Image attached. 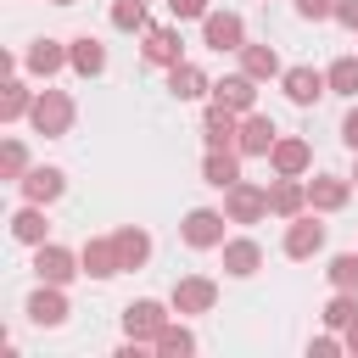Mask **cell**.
<instances>
[{"instance_id": "6da1fadb", "label": "cell", "mask_w": 358, "mask_h": 358, "mask_svg": "<svg viewBox=\"0 0 358 358\" xmlns=\"http://www.w3.org/2000/svg\"><path fill=\"white\" fill-rule=\"evenodd\" d=\"M168 319H173V302H157V296H134V302L123 308V336L151 347V341L162 336V324H168Z\"/></svg>"}, {"instance_id": "7a4b0ae2", "label": "cell", "mask_w": 358, "mask_h": 358, "mask_svg": "<svg viewBox=\"0 0 358 358\" xmlns=\"http://www.w3.org/2000/svg\"><path fill=\"white\" fill-rule=\"evenodd\" d=\"M28 123H34L45 140L67 134V129H73V95H67V90H39L34 106H28Z\"/></svg>"}, {"instance_id": "3957f363", "label": "cell", "mask_w": 358, "mask_h": 358, "mask_svg": "<svg viewBox=\"0 0 358 358\" xmlns=\"http://www.w3.org/2000/svg\"><path fill=\"white\" fill-rule=\"evenodd\" d=\"M224 224H229V213H218V207H190V213H185V224H179V235H185V246L213 252V246H224V241H229V235H224Z\"/></svg>"}, {"instance_id": "277c9868", "label": "cell", "mask_w": 358, "mask_h": 358, "mask_svg": "<svg viewBox=\"0 0 358 358\" xmlns=\"http://www.w3.org/2000/svg\"><path fill=\"white\" fill-rule=\"evenodd\" d=\"M224 213H229V224H257V218H268V185L235 179V185L224 190Z\"/></svg>"}, {"instance_id": "5b68a950", "label": "cell", "mask_w": 358, "mask_h": 358, "mask_svg": "<svg viewBox=\"0 0 358 358\" xmlns=\"http://www.w3.org/2000/svg\"><path fill=\"white\" fill-rule=\"evenodd\" d=\"M168 302H173V313H179V319H196V313H213V302H218V285H213L207 274H179Z\"/></svg>"}, {"instance_id": "8992f818", "label": "cell", "mask_w": 358, "mask_h": 358, "mask_svg": "<svg viewBox=\"0 0 358 358\" xmlns=\"http://www.w3.org/2000/svg\"><path fill=\"white\" fill-rule=\"evenodd\" d=\"M285 257H296V263H308L319 246H324V224H319V213L308 207V213H296V218H285Z\"/></svg>"}, {"instance_id": "52a82bcc", "label": "cell", "mask_w": 358, "mask_h": 358, "mask_svg": "<svg viewBox=\"0 0 358 358\" xmlns=\"http://www.w3.org/2000/svg\"><path fill=\"white\" fill-rule=\"evenodd\" d=\"M34 274H39L45 285H73V274H84V263H78L67 246L45 241V246H34Z\"/></svg>"}, {"instance_id": "ba28073f", "label": "cell", "mask_w": 358, "mask_h": 358, "mask_svg": "<svg viewBox=\"0 0 358 358\" xmlns=\"http://www.w3.org/2000/svg\"><path fill=\"white\" fill-rule=\"evenodd\" d=\"M201 45H207V50H241V45H246L241 11H207V17H201Z\"/></svg>"}, {"instance_id": "9c48e42d", "label": "cell", "mask_w": 358, "mask_h": 358, "mask_svg": "<svg viewBox=\"0 0 358 358\" xmlns=\"http://www.w3.org/2000/svg\"><path fill=\"white\" fill-rule=\"evenodd\" d=\"M280 90H285L291 106H313L319 95H330V78H324L319 67H285V73H280Z\"/></svg>"}, {"instance_id": "30bf717a", "label": "cell", "mask_w": 358, "mask_h": 358, "mask_svg": "<svg viewBox=\"0 0 358 358\" xmlns=\"http://www.w3.org/2000/svg\"><path fill=\"white\" fill-rule=\"evenodd\" d=\"M274 140H280L274 117L246 112V117H241V134H235V151H241V157H268V151H274Z\"/></svg>"}, {"instance_id": "8fae6325", "label": "cell", "mask_w": 358, "mask_h": 358, "mask_svg": "<svg viewBox=\"0 0 358 358\" xmlns=\"http://www.w3.org/2000/svg\"><path fill=\"white\" fill-rule=\"evenodd\" d=\"M62 319H67V285H45V280H39V291L28 296V324L56 330Z\"/></svg>"}, {"instance_id": "7c38bea8", "label": "cell", "mask_w": 358, "mask_h": 358, "mask_svg": "<svg viewBox=\"0 0 358 358\" xmlns=\"http://www.w3.org/2000/svg\"><path fill=\"white\" fill-rule=\"evenodd\" d=\"M213 101L246 117V112H257V78H252V73H229V78L213 84Z\"/></svg>"}, {"instance_id": "4fadbf2b", "label": "cell", "mask_w": 358, "mask_h": 358, "mask_svg": "<svg viewBox=\"0 0 358 358\" xmlns=\"http://www.w3.org/2000/svg\"><path fill=\"white\" fill-rule=\"evenodd\" d=\"M308 162H313V145H308L302 134H280L274 151H268V168H274V173H291V179H302Z\"/></svg>"}, {"instance_id": "5bb4252c", "label": "cell", "mask_w": 358, "mask_h": 358, "mask_svg": "<svg viewBox=\"0 0 358 358\" xmlns=\"http://www.w3.org/2000/svg\"><path fill=\"white\" fill-rule=\"evenodd\" d=\"M347 196H352V179H341V173H313L308 179V207L313 213H341Z\"/></svg>"}, {"instance_id": "9a60e30c", "label": "cell", "mask_w": 358, "mask_h": 358, "mask_svg": "<svg viewBox=\"0 0 358 358\" xmlns=\"http://www.w3.org/2000/svg\"><path fill=\"white\" fill-rule=\"evenodd\" d=\"M78 263H84V274H90V280H112V274H123V257H117V241H112V235L84 241Z\"/></svg>"}, {"instance_id": "2e32d148", "label": "cell", "mask_w": 358, "mask_h": 358, "mask_svg": "<svg viewBox=\"0 0 358 358\" xmlns=\"http://www.w3.org/2000/svg\"><path fill=\"white\" fill-rule=\"evenodd\" d=\"M140 56L151 62V67H173V62H185V39H179V28H145V45H140Z\"/></svg>"}, {"instance_id": "e0dca14e", "label": "cell", "mask_w": 358, "mask_h": 358, "mask_svg": "<svg viewBox=\"0 0 358 358\" xmlns=\"http://www.w3.org/2000/svg\"><path fill=\"white\" fill-rule=\"evenodd\" d=\"M22 67H28L34 78H50V73L73 67V56H67V45H62V39H34V45L22 50Z\"/></svg>"}, {"instance_id": "ac0fdd59", "label": "cell", "mask_w": 358, "mask_h": 358, "mask_svg": "<svg viewBox=\"0 0 358 358\" xmlns=\"http://www.w3.org/2000/svg\"><path fill=\"white\" fill-rule=\"evenodd\" d=\"M17 190H22V201H39V207H50V201L67 190V173H62V168H28V173L17 179Z\"/></svg>"}, {"instance_id": "d6986e66", "label": "cell", "mask_w": 358, "mask_h": 358, "mask_svg": "<svg viewBox=\"0 0 358 358\" xmlns=\"http://www.w3.org/2000/svg\"><path fill=\"white\" fill-rule=\"evenodd\" d=\"M268 213H274V218H296V213H308V179L280 173V179L268 185Z\"/></svg>"}, {"instance_id": "ffe728a7", "label": "cell", "mask_w": 358, "mask_h": 358, "mask_svg": "<svg viewBox=\"0 0 358 358\" xmlns=\"http://www.w3.org/2000/svg\"><path fill=\"white\" fill-rule=\"evenodd\" d=\"M235 134H241V112H229V106H207V117H201V140H207V151H224V145H235Z\"/></svg>"}, {"instance_id": "44dd1931", "label": "cell", "mask_w": 358, "mask_h": 358, "mask_svg": "<svg viewBox=\"0 0 358 358\" xmlns=\"http://www.w3.org/2000/svg\"><path fill=\"white\" fill-rule=\"evenodd\" d=\"M218 252H224V274H235V280H246V274L263 268V246H257L252 235H235V241H224Z\"/></svg>"}, {"instance_id": "7402d4cb", "label": "cell", "mask_w": 358, "mask_h": 358, "mask_svg": "<svg viewBox=\"0 0 358 358\" xmlns=\"http://www.w3.org/2000/svg\"><path fill=\"white\" fill-rule=\"evenodd\" d=\"M45 235H50L45 207H39V201H22V207L11 213V241H22V246H45Z\"/></svg>"}, {"instance_id": "603a6c76", "label": "cell", "mask_w": 358, "mask_h": 358, "mask_svg": "<svg viewBox=\"0 0 358 358\" xmlns=\"http://www.w3.org/2000/svg\"><path fill=\"white\" fill-rule=\"evenodd\" d=\"M67 56H73V73H78V78H101V73H106V45L90 39V34L67 39Z\"/></svg>"}, {"instance_id": "cb8c5ba5", "label": "cell", "mask_w": 358, "mask_h": 358, "mask_svg": "<svg viewBox=\"0 0 358 358\" xmlns=\"http://www.w3.org/2000/svg\"><path fill=\"white\" fill-rule=\"evenodd\" d=\"M201 179H207L213 190H229V185L241 179V151H235V145H224V151H207V157H201Z\"/></svg>"}, {"instance_id": "d4e9b609", "label": "cell", "mask_w": 358, "mask_h": 358, "mask_svg": "<svg viewBox=\"0 0 358 358\" xmlns=\"http://www.w3.org/2000/svg\"><path fill=\"white\" fill-rule=\"evenodd\" d=\"M168 90H173V101H196V95L213 90V78H207L196 62H173V67H168Z\"/></svg>"}, {"instance_id": "484cf974", "label": "cell", "mask_w": 358, "mask_h": 358, "mask_svg": "<svg viewBox=\"0 0 358 358\" xmlns=\"http://www.w3.org/2000/svg\"><path fill=\"white\" fill-rule=\"evenodd\" d=\"M112 241H117V257H123V268H145V263H151V235H145L140 224H123V229H112Z\"/></svg>"}, {"instance_id": "4316f807", "label": "cell", "mask_w": 358, "mask_h": 358, "mask_svg": "<svg viewBox=\"0 0 358 358\" xmlns=\"http://www.w3.org/2000/svg\"><path fill=\"white\" fill-rule=\"evenodd\" d=\"M235 56H241V73H252L257 84H263V78H280V73H285V67H280V56H274V45H241Z\"/></svg>"}, {"instance_id": "83f0119b", "label": "cell", "mask_w": 358, "mask_h": 358, "mask_svg": "<svg viewBox=\"0 0 358 358\" xmlns=\"http://www.w3.org/2000/svg\"><path fill=\"white\" fill-rule=\"evenodd\" d=\"M34 95H39V90H28V84L11 73V78H6V95H0V123H17V117H28Z\"/></svg>"}, {"instance_id": "f1b7e54d", "label": "cell", "mask_w": 358, "mask_h": 358, "mask_svg": "<svg viewBox=\"0 0 358 358\" xmlns=\"http://www.w3.org/2000/svg\"><path fill=\"white\" fill-rule=\"evenodd\" d=\"M151 347H157L162 358H190V352H196V336H190L185 324H173V319H168V324H162V336H157Z\"/></svg>"}, {"instance_id": "f546056e", "label": "cell", "mask_w": 358, "mask_h": 358, "mask_svg": "<svg viewBox=\"0 0 358 358\" xmlns=\"http://www.w3.org/2000/svg\"><path fill=\"white\" fill-rule=\"evenodd\" d=\"M352 319H358V291H336V296L324 302V330H336V336H341Z\"/></svg>"}, {"instance_id": "4dcf8cb0", "label": "cell", "mask_w": 358, "mask_h": 358, "mask_svg": "<svg viewBox=\"0 0 358 358\" xmlns=\"http://www.w3.org/2000/svg\"><path fill=\"white\" fill-rule=\"evenodd\" d=\"M112 28L117 34H145V0H112Z\"/></svg>"}, {"instance_id": "1f68e13d", "label": "cell", "mask_w": 358, "mask_h": 358, "mask_svg": "<svg viewBox=\"0 0 358 358\" xmlns=\"http://www.w3.org/2000/svg\"><path fill=\"white\" fill-rule=\"evenodd\" d=\"M324 78H330V95H358V56H336Z\"/></svg>"}, {"instance_id": "d6a6232c", "label": "cell", "mask_w": 358, "mask_h": 358, "mask_svg": "<svg viewBox=\"0 0 358 358\" xmlns=\"http://www.w3.org/2000/svg\"><path fill=\"white\" fill-rule=\"evenodd\" d=\"M22 173H28V151H22V140L11 134V140L0 145V179H11V185H17Z\"/></svg>"}, {"instance_id": "836d02e7", "label": "cell", "mask_w": 358, "mask_h": 358, "mask_svg": "<svg viewBox=\"0 0 358 358\" xmlns=\"http://www.w3.org/2000/svg\"><path fill=\"white\" fill-rule=\"evenodd\" d=\"M330 285L336 291H358V252H341V257H330Z\"/></svg>"}, {"instance_id": "e575fe53", "label": "cell", "mask_w": 358, "mask_h": 358, "mask_svg": "<svg viewBox=\"0 0 358 358\" xmlns=\"http://www.w3.org/2000/svg\"><path fill=\"white\" fill-rule=\"evenodd\" d=\"M168 11H173V22H201L213 6L207 0H168Z\"/></svg>"}, {"instance_id": "d590c367", "label": "cell", "mask_w": 358, "mask_h": 358, "mask_svg": "<svg viewBox=\"0 0 358 358\" xmlns=\"http://www.w3.org/2000/svg\"><path fill=\"white\" fill-rule=\"evenodd\" d=\"M296 17H308V22H324V17H336V0H296Z\"/></svg>"}, {"instance_id": "8d00e7d4", "label": "cell", "mask_w": 358, "mask_h": 358, "mask_svg": "<svg viewBox=\"0 0 358 358\" xmlns=\"http://www.w3.org/2000/svg\"><path fill=\"white\" fill-rule=\"evenodd\" d=\"M341 145H347V151L358 157V106H352V112L341 117Z\"/></svg>"}, {"instance_id": "74e56055", "label": "cell", "mask_w": 358, "mask_h": 358, "mask_svg": "<svg viewBox=\"0 0 358 358\" xmlns=\"http://www.w3.org/2000/svg\"><path fill=\"white\" fill-rule=\"evenodd\" d=\"M336 22L358 34V0H336Z\"/></svg>"}, {"instance_id": "f35d334b", "label": "cell", "mask_w": 358, "mask_h": 358, "mask_svg": "<svg viewBox=\"0 0 358 358\" xmlns=\"http://www.w3.org/2000/svg\"><path fill=\"white\" fill-rule=\"evenodd\" d=\"M341 341H347V352H352V358H358V319H352V324H347V330H341Z\"/></svg>"}, {"instance_id": "ab89813d", "label": "cell", "mask_w": 358, "mask_h": 358, "mask_svg": "<svg viewBox=\"0 0 358 358\" xmlns=\"http://www.w3.org/2000/svg\"><path fill=\"white\" fill-rule=\"evenodd\" d=\"M50 6H73V0H50Z\"/></svg>"}, {"instance_id": "60d3db41", "label": "cell", "mask_w": 358, "mask_h": 358, "mask_svg": "<svg viewBox=\"0 0 358 358\" xmlns=\"http://www.w3.org/2000/svg\"><path fill=\"white\" fill-rule=\"evenodd\" d=\"M352 179H358V173H352Z\"/></svg>"}]
</instances>
